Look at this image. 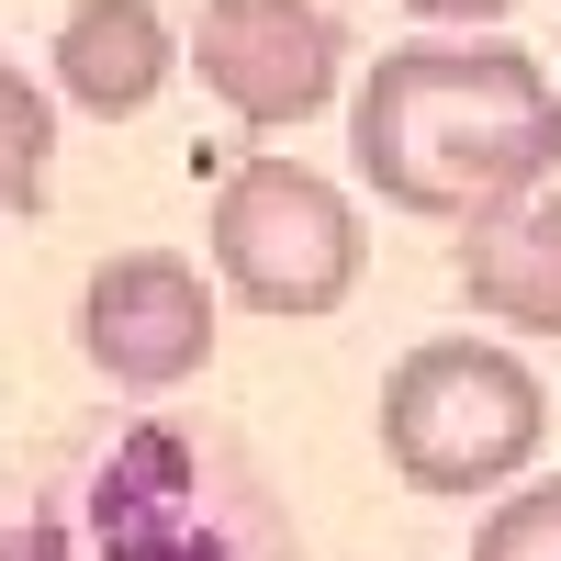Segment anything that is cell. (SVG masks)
Segmentation results:
<instances>
[{
  "label": "cell",
  "mask_w": 561,
  "mask_h": 561,
  "mask_svg": "<svg viewBox=\"0 0 561 561\" xmlns=\"http://www.w3.org/2000/svg\"><path fill=\"white\" fill-rule=\"evenodd\" d=\"M348 158L393 214L472 225L561 169V79L528 45H393L348 90Z\"/></svg>",
  "instance_id": "6da1fadb"
},
{
  "label": "cell",
  "mask_w": 561,
  "mask_h": 561,
  "mask_svg": "<svg viewBox=\"0 0 561 561\" xmlns=\"http://www.w3.org/2000/svg\"><path fill=\"white\" fill-rule=\"evenodd\" d=\"M0 561H304V539L248 449L147 415L57 460Z\"/></svg>",
  "instance_id": "7a4b0ae2"
},
{
  "label": "cell",
  "mask_w": 561,
  "mask_h": 561,
  "mask_svg": "<svg viewBox=\"0 0 561 561\" xmlns=\"http://www.w3.org/2000/svg\"><path fill=\"white\" fill-rule=\"evenodd\" d=\"M550 393L517 348L483 337H427L404 348V370L382 382V460L415 494H494L539 460Z\"/></svg>",
  "instance_id": "3957f363"
},
{
  "label": "cell",
  "mask_w": 561,
  "mask_h": 561,
  "mask_svg": "<svg viewBox=\"0 0 561 561\" xmlns=\"http://www.w3.org/2000/svg\"><path fill=\"white\" fill-rule=\"evenodd\" d=\"M214 280L259 314H337L359 293V203L293 158H248L214 192Z\"/></svg>",
  "instance_id": "277c9868"
},
{
  "label": "cell",
  "mask_w": 561,
  "mask_h": 561,
  "mask_svg": "<svg viewBox=\"0 0 561 561\" xmlns=\"http://www.w3.org/2000/svg\"><path fill=\"white\" fill-rule=\"evenodd\" d=\"M79 348L113 393H180L214 359V280L169 248H124L79 293Z\"/></svg>",
  "instance_id": "5b68a950"
},
{
  "label": "cell",
  "mask_w": 561,
  "mask_h": 561,
  "mask_svg": "<svg viewBox=\"0 0 561 561\" xmlns=\"http://www.w3.org/2000/svg\"><path fill=\"white\" fill-rule=\"evenodd\" d=\"M192 57L214 79V102L237 124H259V135L337 102V23L314 0H203Z\"/></svg>",
  "instance_id": "8992f818"
},
{
  "label": "cell",
  "mask_w": 561,
  "mask_h": 561,
  "mask_svg": "<svg viewBox=\"0 0 561 561\" xmlns=\"http://www.w3.org/2000/svg\"><path fill=\"white\" fill-rule=\"evenodd\" d=\"M460 304L517 337H561V203L528 192L460 225Z\"/></svg>",
  "instance_id": "52a82bcc"
},
{
  "label": "cell",
  "mask_w": 561,
  "mask_h": 561,
  "mask_svg": "<svg viewBox=\"0 0 561 561\" xmlns=\"http://www.w3.org/2000/svg\"><path fill=\"white\" fill-rule=\"evenodd\" d=\"M169 12L158 0H79V12L57 23V57H45V79L68 90L79 113H102V124H124V113H147L158 90H169Z\"/></svg>",
  "instance_id": "ba28073f"
},
{
  "label": "cell",
  "mask_w": 561,
  "mask_h": 561,
  "mask_svg": "<svg viewBox=\"0 0 561 561\" xmlns=\"http://www.w3.org/2000/svg\"><path fill=\"white\" fill-rule=\"evenodd\" d=\"M45 158H57V102L23 79V57H0V214L45 203Z\"/></svg>",
  "instance_id": "9c48e42d"
},
{
  "label": "cell",
  "mask_w": 561,
  "mask_h": 561,
  "mask_svg": "<svg viewBox=\"0 0 561 561\" xmlns=\"http://www.w3.org/2000/svg\"><path fill=\"white\" fill-rule=\"evenodd\" d=\"M472 561H561V483H517L472 528Z\"/></svg>",
  "instance_id": "30bf717a"
},
{
  "label": "cell",
  "mask_w": 561,
  "mask_h": 561,
  "mask_svg": "<svg viewBox=\"0 0 561 561\" xmlns=\"http://www.w3.org/2000/svg\"><path fill=\"white\" fill-rule=\"evenodd\" d=\"M404 12H427V23H505L517 0H404Z\"/></svg>",
  "instance_id": "8fae6325"
}]
</instances>
